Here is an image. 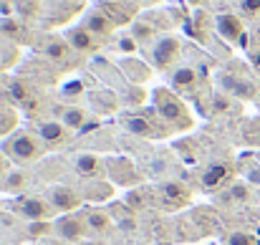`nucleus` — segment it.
Returning <instances> with one entry per match:
<instances>
[{
  "instance_id": "nucleus-13",
  "label": "nucleus",
  "mask_w": 260,
  "mask_h": 245,
  "mask_svg": "<svg viewBox=\"0 0 260 245\" xmlns=\"http://www.w3.org/2000/svg\"><path fill=\"white\" fill-rule=\"evenodd\" d=\"M63 38H66V43H69L76 53H93V51L99 48V38H96L91 30H86L84 25L71 28Z\"/></svg>"
},
{
  "instance_id": "nucleus-20",
  "label": "nucleus",
  "mask_w": 260,
  "mask_h": 245,
  "mask_svg": "<svg viewBox=\"0 0 260 245\" xmlns=\"http://www.w3.org/2000/svg\"><path fill=\"white\" fill-rule=\"evenodd\" d=\"M111 185L106 179H86V187H84V200H93V202H104L111 197Z\"/></svg>"
},
{
  "instance_id": "nucleus-27",
  "label": "nucleus",
  "mask_w": 260,
  "mask_h": 245,
  "mask_svg": "<svg viewBox=\"0 0 260 245\" xmlns=\"http://www.w3.org/2000/svg\"><path fill=\"white\" fill-rule=\"evenodd\" d=\"M10 172V160H8V155L0 149V182L5 179V174Z\"/></svg>"
},
{
  "instance_id": "nucleus-7",
  "label": "nucleus",
  "mask_w": 260,
  "mask_h": 245,
  "mask_svg": "<svg viewBox=\"0 0 260 245\" xmlns=\"http://www.w3.org/2000/svg\"><path fill=\"white\" fill-rule=\"evenodd\" d=\"M46 200L51 202V207L56 210V215H69V212H76L84 202V195H79L74 187H66V185H56L46 192Z\"/></svg>"
},
{
  "instance_id": "nucleus-18",
  "label": "nucleus",
  "mask_w": 260,
  "mask_h": 245,
  "mask_svg": "<svg viewBox=\"0 0 260 245\" xmlns=\"http://www.w3.org/2000/svg\"><path fill=\"white\" fill-rule=\"evenodd\" d=\"M76 172L79 174H84L86 179H93V177H99V172L104 169V160L99 157V155H91V152H86V155H79L76 157Z\"/></svg>"
},
{
  "instance_id": "nucleus-8",
  "label": "nucleus",
  "mask_w": 260,
  "mask_h": 245,
  "mask_svg": "<svg viewBox=\"0 0 260 245\" xmlns=\"http://www.w3.org/2000/svg\"><path fill=\"white\" fill-rule=\"evenodd\" d=\"M104 172L109 174L111 182H116L121 187H132V185H137L142 179L139 172H137V167L129 162L126 157H109L106 164H104Z\"/></svg>"
},
{
  "instance_id": "nucleus-19",
  "label": "nucleus",
  "mask_w": 260,
  "mask_h": 245,
  "mask_svg": "<svg viewBox=\"0 0 260 245\" xmlns=\"http://www.w3.org/2000/svg\"><path fill=\"white\" fill-rule=\"evenodd\" d=\"M58 121L69 129V132H76L86 124V109L81 106H63L61 114H58Z\"/></svg>"
},
{
  "instance_id": "nucleus-31",
  "label": "nucleus",
  "mask_w": 260,
  "mask_h": 245,
  "mask_svg": "<svg viewBox=\"0 0 260 245\" xmlns=\"http://www.w3.org/2000/svg\"><path fill=\"white\" fill-rule=\"evenodd\" d=\"M258 104H260V96H258Z\"/></svg>"
},
{
  "instance_id": "nucleus-11",
  "label": "nucleus",
  "mask_w": 260,
  "mask_h": 245,
  "mask_svg": "<svg viewBox=\"0 0 260 245\" xmlns=\"http://www.w3.org/2000/svg\"><path fill=\"white\" fill-rule=\"evenodd\" d=\"M177 56H179V41H177L174 36L159 38V41L154 43V48H152V61H154V66L162 69V71L172 69Z\"/></svg>"
},
{
  "instance_id": "nucleus-10",
  "label": "nucleus",
  "mask_w": 260,
  "mask_h": 245,
  "mask_svg": "<svg viewBox=\"0 0 260 245\" xmlns=\"http://www.w3.org/2000/svg\"><path fill=\"white\" fill-rule=\"evenodd\" d=\"M36 134H38V139H41V144L46 147V149H58V147H63L66 144V139H69V129L56 119V121H41L38 127H36Z\"/></svg>"
},
{
  "instance_id": "nucleus-14",
  "label": "nucleus",
  "mask_w": 260,
  "mask_h": 245,
  "mask_svg": "<svg viewBox=\"0 0 260 245\" xmlns=\"http://www.w3.org/2000/svg\"><path fill=\"white\" fill-rule=\"evenodd\" d=\"M215 23H217V33H220L225 41H230V43H238V41L245 36L243 20H240L238 15H233V13H220Z\"/></svg>"
},
{
  "instance_id": "nucleus-12",
  "label": "nucleus",
  "mask_w": 260,
  "mask_h": 245,
  "mask_svg": "<svg viewBox=\"0 0 260 245\" xmlns=\"http://www.w3.org/2000/svg\"><path fill=\"white\" fill-rule=\"evenodd\" d=\"M222 88L230 94V96H235V99H243V101H258L260 91L258 86L250 81L248 76H230V74H225L222 76Z\"/></svg>"
},
{
  "instance_id": "nucleus-2",
  "label": "nucleus",
  "mask_w": 260,
  "mask_h": 245,
  "mask_svg": "<svg viewBox=\"0 0 260 245\" xmlns=\"http://www.w3.org/2000/svg\"><path fill=\"white\" fill-rule=\"evenodd\" d=\"M0 149L8 155L10 162L33 164V162H38V157L43 155L46 147L41 144V139H38L36 132H13L10 137H5V142H3Z\"/></svg>"
},
{
  "instance_id": "nucleus-15",
  "label": "nucleus",
  "mask_w": 260,
  "mask_h": 245,
  "mask_svg": "<svg viewBox=\"0 0 260 245\" xmlns=\"http://www.w3.org/2000/svg\"><path fill=\"white\" fill-rule=\"evenodd\" d=\"M114 25L116 23L104 10H91V13H86V18H84V28L91 30L96 38H109L114 33Z\"/></svg>"
},
{
  "instance_id": "nucleus-28",
  "label": "nucleus",
  "mask_w": 260,
  "mask_h": 245,
  "mask_svg": "<svg viewBox=\"0 0 260 245\" xmlns=\"http://www.w3.org/2000/svg\"><path fill=\"white\" fill-rule=\"evenodd\" d=\"M119 48L132 53V51L137 48V41H134V36H124V38H121V43H119Z\"/></svg>"
},
{
  "instance_id": "nucleus-29",
  "label": "nucleus",
  "mask_w": 260,
  "mask_h": 245,
  "mask_svg": "<svg viewBox=\"0 0 260 245\" xmlns=\"http://www.w3.org/2000/svg\"><path fill=\"white\" fill-rule=\"evenodd\" d=\"M250 64L255 66V71H260V48H253V51H250Z\"/></svg>"
},
{
  "instance_id": "nucleus-5",
  "label": "nucleus",
  "mask_w": 260,
  "mask_h": 245,
  "mask_svg": "<svg viewBox=\"0 0 260 245\" xmlns=\"http://www.w3.org/2000/svg\"><path fill=\"white\" fill-rule=\"evenodd\" d=\"M235 182V164L233 162H212L202 169V177H200V185L205 192H220V190H228L230 185Z\"/></svg>"
},
{
  "instance_id": "nucleus-22",
  "label": "nucleus",
  "mask_w": 260,
  "mask_h": 245,
  "mask_svg": "<svg viewBox=\"0 0 260 245\" xmlns=\"http://www.w3.org/2000/svg\"><path fill=\"white\" fill-rule=\"evenodd\" d=\"M43 51H46V56L53 58V61H66V58H69V51H74V48L66 43V38H53V41L46 43Z\"/></svg>"
},
{
  "instance_id": "nucleus-25",
  "label": "nucleus",
  "mask_w": 260,
  "mask_h": 245,
  "mask_svg": "<svg viewBox=\"0 0 260 245\" xmlns=\"http://www.w3.org/2000/svg\"><path fill=\"white\" fill-rule=\"evenodd\" d=\"M243 179L250 185V187H260V162L253 160L243 167Z\"/></svg>"
},
{
  "instance_id": "nucleus-24",
  "label": "nucleus",
  "mask_w": 260,
  "mask_h": 245,
  "mask_svg": "<svg viewBox=\"0 0 260 245\" xmlns=\"http://www.w3.org/2000/svg\"><path fill=\"white\" fill-rule=\"evenodd\" d=\"M225 245H258V238L245 230H233L225 235Z\"/></svg>"
},
{
  "instance_id": "nucleus-1",
  "label": "nucleus",
  "mask_w": 260,
  "mask_h": 245,
  "mask_svg": "<svg viewBox=\"0 0 260 245\" xmlns=\"http://www.w3.org/2000/svg\"><path fill=\"white\" fill-rule=\"evenodd\" d=\"M152 104H154V114L165 124H170L172 132H184V129H189L194 124L187 104L182 101V96L174 88H165V86L154 88L152 91Z\"/></svg>"
},
{
  "instance_id": "nucleus-9",
  "label": "nucleus",
  "mask_w": 260,
  "mask_h": 245,
  "mask_svg": "<svg viewBox=\"0 0 260 245\" xmlns=\"http://www.w3.org/2000/svg\"><path fill=\"white\" fill-rule=\"evenodd\" d=\"M157 195H159V200L165 202V207H170V210H177V207H184L187 202H189V190L182 185V182H177V179H167V182H159L157 185Z\"/></svg>"
},
{
  "instance_id": "nucleus-30",
  "label": "nucleus",
  "mask_w": 260,
  "mask_h": 245,
  "mask_svg": "<svg viewBox=\"0 0 260 245\" xmlns=\"http://www.w3.org/2000/svg\"><path fill=\"white\" fill-rule=\"evenodd\" d=\"M255 36H258V38H260V25H258V30H255Z\"/></svg>"
},
{
  "instance_id": "nucleus-4",
  "label": "nucleus",
  "mask_w": 260,
  "mask_h": 245,
  "mask_svg": "<svg viewBox=\"0 0 260 245\" xmlns=\"http://www.w3.org/2000/svg\"><path fill=\"white\" fill-rule=\"evenodd\" d=\"M13 210L25 220V223H38V220H56V210L51 202L41 195H18L13 200Z\"/></svg>"
},
{
  "instance_id": "nucleus-26",
  "label": "nucleus",
  "mask_w": 260,
  "mask_h": 245,
  "mask_svg": "<svg viewBox=\"0 0 260 245\" xmlns=\"http://www.w3.org/2000/svg\"><path fill=\"white\" fill-rule=\"evenodd\" d=\"M238 5L245 18H260V0H238Z\"/></svg>"
},
{
  "instance_id": "nucleus-16",
  "label": "nucleus",
  "mask_w": 260,
  "mask_h": 245,
  "mask_svg": "<svg viewBox=\"0 0 260 245\" xmlns=\"http://www.w3.org/2000/svg\"><path fill=\"white\" fill-rule=\"evenodd\" d=\"M197 71L192 66H179L172 74V88L177 94H192L197 88Z\"/></svg>"
},
{
  "instance_id": "nucleus-23",
  "label": "nucleus",
  "mask_w": 260,
  "mask_h": 245,
  "mask_svg": "<svg viewBox=\"0 0 260 245\" xmlns=\"http://www.w3.org/2000/svg\"><path fill=\"white\" fill-rule=\"evenodd\" d=\"M228 200L230 202H248L250 200V195H253V187L245 182V179H235L230 187H228Z\"/></svg>"
},
{
  "instance_id": "nucleus-3",
  "label": "nucleus",
  "mask_w": 260,
  "mask_h": 245,
  "mask_svg": "<svg viewBox=\"0 0 260 245\" xmlns=\"http://www.w3.org/2000/svg\"><path fill=\"white\" fill-rule=\"evenodd\" d=\"M121 127H124L129 134L142 137V139H165L167 134H172V127H170V124H165L159 116H147L144 111L124 114Z\"/></svg>"
},
{
  "instance_id": "nucleus-21",
  "label": "nucleus",
  "mask_w": 260,
  "mask_h": 245,
  "mask_svg": "<svg viewBox=\"0 0 260 245\" xmlns=\"http://www.w3.org/2000/svg\"><path fill=\"white\" fill-rule=\"evenodd\" d=\"M25 185H28V174L20 172V169H10V172L5 174V179L0 182V187H3L5 192H10V195H20V192L25 190Z\"/></svg>"
},
{
  "instance_id": "nucleus-17",
  "label": "nucleus",
  "mask_w": 260,
  "mask_h": 245,
  "mask_svg": "<svg viewBox=\"0 0 260 245\" xmlns=\"http://www.w3.org/2000/svg\"><path fill=\"white\" fill-rule=\"evenodd\" d=\"M86 225H88V233L101 235V233H109V230H111L114 218H111L106 210H101V207H91L86 212Z\"/></svg>"
},
{
  "instance_id": "nucleus-6",
  "label": "nucleus",
  "mask_w": 260,
  "mask_h": 245,
  "mask_svg": "<svg viewBox=\"0 0 260 245\" xmlns=\"http://www.w3.org/2000/svg\"><path fill=\"white\" fill-rule=\"evenodd\" d=\"M88 225H86V215H76V212H69V215H61L53 220V235L61 238L63 243H81L86 238Z\"/></svg>"
}]
</instances>
